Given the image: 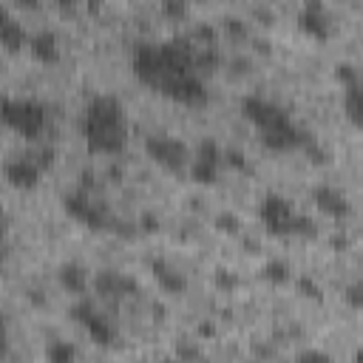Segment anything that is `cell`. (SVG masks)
Instances as JSON below:
<instances>
[{
    "label": "cell",
    "mask_w": 363,
    "mask_h": 363,
    "mask_svg": "<svg viewBox=\"0 0 363 363\" xmlns=\"http://www.w3.org/2000/svg\"><path fill=\"white\" fill-rule=\"evenodd\" d=\"M79 130L85 139V147L96 156H119L128 145V125H125V108L119 96L113 94H96L79 119Z\"/></svg>",
    "instance_id": "obj_1"
},
{
    "label": "cell",
    "mask_w": 363,
    "mask_h": 363,
    "mask_svg": "<svg viewBox=\"0 0 363 363\" xmlns=\"http://www.w3.org/2000/svg\"><path fill=\"white\" fill-rule=\"evenodd\" d=\"M0 122L6 128H11L14 133H20L23 139H37L45 130L48 111L37 99H11V96H3L0 99Z\"/></svg>",
    "instance_id": "obj_2"
},
{
    "label": "cell",
    "mask_w": 363,
    "mask_h": 363,
    "mask_svg": "<svg viewBox=\"0 0 363 363\" xmlns=\"http://www.w3.org/2000/svg\"><path fill=\"white\" fill-rule=\"evenodd\" d=\"M145 153L164 170L170 173H179L190 164V150L182 139L176 136H167V133H150L145 139Z\"/></svg>",
    "instance_id": "obj_3"
},
{
    "label": "cell",
    "mask_w": 363,
    "mask_h": 363,
    "mask_svg": "<svg viewBox=\"0 0 363 363\" xmlns=\"http://www.w3.org/2000/svg\"><path fill=\"white\" fill-rule=\"evenodd\" d=\"M71 318L91 335L94 343H99V346H111V343L116 340V329H113V323L94 306L91 298L77 295V301L71 303Z\"/></svg>",
    "instance_id": "obj_4"
},
{
    "label": "cell",
    "mask_w": 363,
    "mask_h": 363,
    "mask_svg": "<svg viewBox=\"0 0 363 363\" xmlns=\"http://www.w3.org/2000/svg\"><path fill=\"white\" fill-rule=\"evenodd\" d=\"M62 207H65V213H68L74 221L85 224L88 230H108V227L113 224V221H111V213H108L102 204H96V201L91 199V193L74 190V193H68V196L62 199Z\"/></svg>",
    "instance_id": "obj_5"
},
{
    "label": "cell",
    "mask_w": 363,
    "mask_h": 363,
    "mask_svg": "<svg viewBox=\"0 0 363 363\" xmlns=\"http://www.w3.org/2000/svg\"><path fill=\"white\" fill-rule=\"evenodd\" d=\"M258 218H261V224L267 227L269 235H278V238L292 235L295 210H292L289 199H284L278 193H267L261 199V204H258Z\"/></svg>",
    "instance_id": "obj_6"
},
{
    "label": "cell",
    "mask_w": 363,
    "mask_h": 363,
    "mask_svg": "<svg viewBox=\"0 0 363 363\" xmlns=\"http://www.w3.org/2000/svg\"><path fill=\"white\" fill-rule=\"evenodd\" d=\"M156 94L173 99V102H182V105H204L207 102V88L201 82V77L196 71L190 74H173L167 79L159 82Z\"/></svg>",
    "instance_id": "obj_7"
},
{
    "label": "cell",
    "mask_w": 363,
    "mask_h": 363,
    "mask_svg": "<svg viewBox=\"0 0 363 363\" xmlns=\"http://www.w3.org/2000/svg\"><path fill=\"white\" fill-rule=\"evenodd\" d=\"M224 162H221V147L216 139H201L196 153L190 156V179L196 184H216L218 182V173H221Z\"/></svg>",
    "instance_id": "obj_8"
},
{
    "label": "cell",
    "mask_w": 363,
    "mask_h": 363,
    "mask_svg": "<svg viewBox=\"0 0 363 363\" xmlns=\"http://www.w3.org/2000/svg\"><path fill=\"white\" fill-rule=\"evenodd\" d=\"M258 133H261L264 147H269V150H275V153H286V150L303 147V142L309 139V133H306L303 128H298L289 116H286L284 122L267 128V130H258Z\"/></svg>",
    "instance_id": "obj_9"
},
{
    "label": "cell",
    "mask_w": 363,
    "mask_h": 363,
    "mask_svg": "<svg viewBox=\"0 0 363 363\" xmlns=\"http://www.w3.org/2000/svg\"><path fill=\"white\" fill-rule=\"evenodd\" d=\"M91 284H94V292H96V295L113 298V301L128 298V295H136V292L142 289L133 275L119 272V269H99V272L91 278Z\"/></svg>",
    "instance_id": "obj_10"
},
{
    "label": "cell",
    "mask_w": 363,
    "mask_h": 363,
    "mask_svg": "<svg viewBox=\"0 0 363 363\" xmlns=\"http://www.w3.org/2000/svg\"><path fill=\"white\" fill-rule=\"evenodd\" d=\"M133 74L139 82H145L147 88H156L164 68H162V54H159V43H139L133 48Z\"/></svg>",
    "instance_id": "obj_11"
},
{
    "label": "cell",
    "mask_w": 363,
    "mask_h": 363,
    "mask_svg": "<svg viewBox=\"0 0 363 363\" xmlns=\"http://www.w3.org/2000/svg\"><path fill=\"white\" fill-rule=\"evenodd\" d=\"M241 113H244L258 130H267V128H272V125H278V122H284V119L289 116L281 105H275L272 99L255 96V94L241 99Z\"/></svg>",
    "instance_id": "obj_12"
},
{
    "label": "cell",
    "mask_w": 363,
    "mask_h": 363,
    "mask_svg": "<svg viewBox=\"0 0 363 363\" xmlns=\"http://www.w3.org/2000/svg\"><path fill=\"white\" fill-rule=\"evenodd\" d=\"M298 28L303 34H309L312 40H329L332 37V20L326 14V6L320 0H303L301 11H298Z\"/></svg>",
    "instance_id": "obj_13"
},
{
    "label": "cell",
    "mask_w": 363,
    "mask_h": 363,
    "mask_svg": "<svg viewBox=\"0 0 363 363\" xmlns=\"http://www.w3.org/2000/svg\"><path fill=\"white\" fill-rule=\"evenodd\" d=\"M3 176L14 190H34L40 184L43 167L37 164L34 156H17V159H9L3 164Z\"/></svg>",
    "instance_id": "obj_14"
},
{
    "label": "cell",
    "mask_w": 363,
    "mask_h": 363,
    "mask_svg": "<svg viewBox=\"0 0 363 363\" xmlns=\"http://www.w3.org/2000/svg\"><path fill=\"white\" fill-rule=\"evenodd\" d=\"M312 201H315V207H318L320 213H326V216H332V218H343V216L352 213V201L346 199V193H340V190L332 187V184H318V187L312 190Z\"/></svg>",
    "instance_id": "obj_15"
},
{
    "label": "cell",
    "mask_w": 363,
    "mask_h": 363,
    "mask_svg": "<svg viewBox=\"0 0 363 363\" xmlns=\"http://www.w3.org/2000/svg\"><path fill=\"white\" fill-rule=\"evenodd\" d=\"M26 48L31 51V57L37 62H45V65H54L60 62V40L51 34V31H37L28 37Z\"/></svg>",
    "instance_id": "obj_16"
},
{
    "label": "cell",
    "mask_w": 363,
    "mask_h": 363,
    "mask_svg": "<svg viewBox=\"0 0 363 363\" xmlns=\"http://www.w3.org/2000/svg\"><path fill=\"white\" fill-rule=\"evenodd\" d=\"M57 281H60V286H62L68 295H85V292H88V284H91L88 269H85L82 264H77V261L60 264V269H57Z\"/></svg>",
    "instance_id": "obj_17"
},
{
    "label": "cell",
    "mask_w": 363,
    "mask_h": 363,
    "mask_svg": "<svg viewBox=\"0 0 363 363\" xmlns=\"http://www.w3.org/2000/svg\"><path fill=\"white\" fill-rule=\"evenodd\" d=\"M153 278L167 295H184L187 292V278L167 261H153Z\"/></svg>",
    "instance_id": "obj_18"
},
{
    "label": "cell",
    "mask_w": 363,
    "mask_h": 363,
    "mask_svg": "<svg viewBox=\"0 0 363 363\" xmlns=\"http://www.w3.org/2000/svg\"><path fill=\"white\" fill-rule=\"evenodd\" d=\"M28 43V34H26V28L14 20V17H9V20H3L0 23V48H6V51H20L23 45Z\"/></svg>",
    "instance_id": "obj_19"
},
{
    "label": "cell",
    "mask_w": 363,
    "mask_h": 363,
    "mask_svg": "<svg viewBox=\"0 0 363 363\" xmlns=\"http://www.w3.org/2000/svg\"><path fill=\"white\" fill-rule=\"evenodd\" d=\"M343 113L349 116V122L357 128L360 125V113H363V99H360V85L343 88Z\"/></svg>",
    "instance_id": "obj_20"
},
{
    "label": "cell",
    "mask_w": 363,
    "mask_h": 363,
    "mask_svg": "<svg viewBox=\"0 0 363 363\" xmlns=\"http://www.w3.org/2000/svg\"><path fill=\"white\" fill-rule=\"evenodd\" d=\"M261 275H264V281L281 286V284H289V281H292V267H289L286 261H278V258H275V261H267V264H264Z\"/></svg>",
    "instance_id": "obj_21"
},
{
    "label": "cell",
    "mask_w": 363,
    "mask_h": 363,
    "mask_svg": "<svg viewBox=\"0 0 363 363\" xmlns=\"http://www.w3.org/2000/svg\"><path fill=\"white\" fill-rule=\"evenodd\" d=\"M77 346L74 343H68V340H54L48 349H45V357L51 360V363H68V360H77Z\"/></svg>",
    "instance_id": "obj_22"
},
{
    "label": "cell",
    "mask_w": 363,
    "mask_h": 363,
    "mask_svg": "<svg viewBox=\"0 0 363 363\" xmlns=\"http://www.w3.org/2000/svg\"><path fill=\"white\" fill-rule=\"evenodd\" d=\"M335 79L340 82V88H352V85H360V71L354 62H337L335 65Z\"/></svg>",
    "instance_id": "obj_23"
},
{
    "label": "cell",
    "mask_w": 363,
    "mask_h": 363,
    "mask_svg": "<svg viewBox=\"0 0 363 363\" xmlns=\"http://www.w3.org/2000/svg\"><path fill=\"white\" fill-rule=\"evenodd\" d=\"M295 289H298L306 301H323V289H320V284L312 281L309 275H298V278H295Z\"/></svg>",
    "instance_id": "obj_24"
},
{
    "label": "cell",
    "mask_w": 363,
    "mask_h": 363,
    "mask_svg": "<svg viewBox=\"0 0 363 363\" xmlns=\"http://www.w3.org/2000/svg\"><path fill=\"white\" fill-rule=\"evenodd\" d=\"M187 0H162L159 3V11H162V17H167V20H184L187 17Z\"/></svg>",
    "instance_id": "obj_25"
},
{
    "label": "cell",
    "mask_w": 363,
    "mask_h": 363,
    "mask_svg": "<svg viewBox=\"0 0 363 363\" xmlns=\"http://www.w3.org/2000/svg\"><path fill=\"white\" fill-rule=\"evenodd\" d=\"M292 235H303V238H312V235H318V227H315V221H312L309 216H301V213H295V221H292Z\"/></svg>",
    "instance_id": "obj_26"
},
{
    "label": "cell",
    "mask_w": 363,
    "mask_h": 363,
    "mask_svg": "<svg viewBox=\"0 0 363 363\" xmlns=\"http://www.w3.org/2000/svg\"><path fill=\"white\" fill-rule=\"evenodd\" d=\"M221 23H224V31H227L230 37H235V40H241V37L250 34V26H247L241 17H224Z\"/></svg>",
    "instance_id": "obj_27"
},
{
    "label": "cell",
    "mask_w": 363,
    "mask_h": 363,
    "mask_svg": "<svg viewBox=\"0 0 363 363\" xmlns=\"http://www.w3.org/2000/svg\"><path fill=\"white\" fill-rule=\"evenodd\" d=\"M221 162H224L227 167H235V170H244V167H247V162H244V153H241V150H235V147H227V150H221Z\"/></svg>",
    "instance_id": "obj_28"
},
{
    "label": "cell",
    "mask_w": 363,
    "mask_h": 363,
    "mask_svg": "<svg viewBox=\"0 0 363 363\" xmlns=\"http://www.w3.org/2000/svg\"><path fill=\"white\" fill-rule=\"evenodd\" d=\"M343 295H346V303H349L352 309H360V306H363V286H360V281H352Z\"/></svg>",
    "instance_id": "obj_29"
},
{
    "label": "cell",
    "mask_w": 363,
    "mask_h": 363,
    "mask_svg": "<svg viewBox=\"0 0 363 363\" xmlns=\"http://www.w3.org/2000/svg\"><path fill=\"white\" fill-rule=\"evenodd\" d=\"M201 45H216V37H218V31L210 26V23H204V26H196V34H193Z\"/></svg>",
    "instance_id": "obj_30"
},
{
    "label": "cell",
    "mask_w": 363,
    "mask_h": 363,
    "mask_svg": "<svg viewBox=\"0 0 363 363\" xmlns=\"http://www.w3.org/2000/svg\"><path fill=\"white\" fill-rule=\"evenodd\" d=\"M216 227H218L221 233H230V235H233V233H238L241 221H238V218H235L233 213H221V216L216 218Z\"/></svg>",
    "instance_id": "obj_31"
},
{
    "label": "cell",
    "mask_w": 363,
    "mask_h": 363,
    "mask_svg": "<svg viewBox=\"0 0 363 363\" xmlns=\"http://www.w3.org/2000/svg\"><path fill=\"white\" fill-rule=\"evenodd\" d=\"M216 284H218V289H235L238 286V275L233 269H218L216 272Z\"/></svg>",
    "instance_id": "obj_32"
},
{
    "label": "cell",
    "mask_w": 363,
    "mask_h": 363,
    "mask_svg": "<svg viewBox=\"0 0 363 363\" xmlns=\"http://www.w3.org/2000/svg\"><path fill=\"white\" fill-rule=\"evenodd\" d=\"M139 227H142V233H156V230L162 227V221H159L153 213H145V216L139 218Z\"/></svg>",
    "instance_id": "obj_33"
},
{
    "label": "cell",
    "mask_w": 363,
    "mask_h": 363,
    "mask_svg": "<svg viewBox=\"0 0 363 363\" xmlns=\"http://www.w3.org/2000/svg\"><path fill=\"white\" fill-rule=\"evenodd\" d=\"M301 360H332L326 352H318V349H312V352H303L301 354Z\"/></svg>",
    "instance_id": "obj_34"
},
{
    "label": "cell",
    "mask_w": 363,
    "mask_h": 363,
    "mask_svg": "<svg viewBox=\"0 0 363 363\" xmlns=\"http://www.w3.org/2000/svg\"><path fill=\"white\" fill-rule=\"evenodd\" d=\"M17 3H20V6H26V9H31V11H34V9H40V0H17Z\"/></svg>",
    "instance_id": "obj_35"
},
{
    "label": "cell",
    "mask_w": 363,
    "mask_h": 363,
    "mask_svg": "<svg viewBox=\"0 0 363 363\" xmlns=\"http://www.w3.org/2000/svg\"><path fill=\"white\" fill-rule=\"evenodd\" d=\"M9 357V340H0V360Z\"/></svg>",
    "instance_id": "obj_36"
},
{
    "label": "cell",
    "mask_w": 363,
    "mask_h": 363,
    "mask_svg": "<svg viewBox=\"0 0 363 363\" xmlns=\"http://www.w3.org/2000/svg\"><path fill=\"white\" fill-rule=\"evenodd\" d=\"M9 17H11V14H9V9L0 3V23H3V20H9Z\"/></svg>",
    "instance_id": "obj_37"
},
{
    "label": "cell",
    "mask_w": 363,
    "mask_h": 363,
    "mask_svg": "<svg viewBox=\"0 0 363 363\" xmlns=\"http://www.w3.org/2000/svg\"><path fill=\"white\" fill-rule=\"evenodd\" d=\"M0 340H6V320H3V315H0Z\"/></svg>",
    "instance_id": "obj_38"
},
{
    "label": "cell",
    "mask_w": 363,
    "mask_h": 363,
    "mask_svg": "<svg viewBox=\"0 0 363 363\" xmlns=\"http://www.w3.org/2000/svg\"><path fill=\"white\" fill-rule=\"evenodd\" d=\"M60 3V9H71L74 6V0H57Z\"/></svg>",
    "instance_id": "obj_39"
},
{
    "label": "cell",
    "mask_w": 363,
    "mask_h": 363,
    "mask_svg": "<svg viewBox=\"0 0 363 363\" xmlns=\"http://www.w3.org/2000/svg\"><path fill=\"white\" fill-rule=\"evenodd\" d=\"M0 264H3V247H0Z\"/></svg>",
    "instance_id": "obj_40"
}]
</instances>
